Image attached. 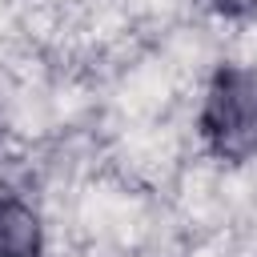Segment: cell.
Wrapping results in <instances>:
<instances>
[{"mask_svg": "<svg viewBox=\"0 0 257 257\" xmlns=\"http://www.w3.org/2000/svg\"><path fill=\"white\" fill-rule=\"evenodd\" d=\"M201 141L221 161L257 157V64H221L197 112Z\"/></svg>", "mask_w": 257, "mask_h": 257, "instance_id": "obj_1", "label": "cell"}, {"mask_svg": "<svg viewBox=\"0 0 257 257\" xmlns=\"http://www.w3.org/2000/svg\"><path fill=\"white\" fill-rule=\"evenodd\" d=\"M0 257H44V225L20 197H0Z\"/></svg>", "mask_w": 257, "mask_h": 257, "instance_id": "obj_2", "label": "cell"}, {"mask_svg": "<svg viewBox=\"0 0 257 257\" xmlns=\"http://www.w3.org/2000/svg\"><path fill=\"white\" fill-rule=\"evenodd\" d=\"M217 16H225V20H249V16H257V0H205Z\"/></svg>", "mask_w": 257, "mask_h": 257, "instance_id": "obj_3", "label": "cell"}]
</instances>
